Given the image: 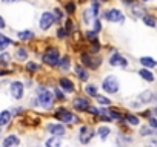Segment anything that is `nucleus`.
<instances>
[{
	"mask_svg": "<svg viewBox=\"0 0 157 147\" xmlns=\"http://www.w3.org/2000/svg\"><path fill=\"white\" fill-rule=\"evenodd\" d=\"M54 95H56V100H60V101H65V100H66L65 94H63L60 89H54Z\"/></svg>",
	"mask_w": 157,
	"mask_h": 147,
	"instance_id": "473e14b6",
	"label": "nucleus"
},
{
	"mask_svg": "<svg viewBox=\"0 0 157 147\" xmlns=\"http://www.w3.org/2000/svg\"><path fill=\"white\" fill-rule=\"evenodd\" d=\"M17 35H19V38H20L22 41H26V40H31V38L34 37V34H33L31 31H22V32H19Z\"/></svg>",
	"mask_w": 157,
	"mask_h": 147,
	"instance_id": "393cba45",
	"label": "nucleus"
},
{
	"mask_svg": "<svg viewBox=\"0 0 157 147\" xmlns=\"http://www.w3.org/2000/svg\"><path fill=\"white\" fill-rule=\"evenodd\" d=\"M142 2H151V0H142Z\"/></svg>",
	"mask_w": 157,
	"mask_h": 147,
	"instance_id": "09e8293b",
	"label": "nucleus"
},
{
	"mask_svg": "<svg viewBox=\"0 0 157 147\" xmlns=\"http://www.w3.org/2000/svg\"><path fill=\"white\" fill-rule=\"evenodd\" d=\"M74 70H75V74H77V77H78V80H80V81H86L90 78V74L86 72V69L83 66L77 64V66H74Z\"/></svg>",
	"mask_w": 157,
	"mask_h": 147,
	"instance_id": "2eb2a0df",
	"label": "nucleus"
},
{
	"mask_svg": "<svg viewBox=\"0 0 157 147\" xmlns=\"http://www.w3.org/2000/svg\"><path fill=\"white\" fill-rule=\"evenodd\" d=\"M154 115H155V117H157V106H155V107H154Z\"/></svg>",
	"mask_w": 157,
	"mask_h": 147,
	"instance_id": "de8ad7c7",
	"label": "nucleus"
},
{
	"mask_svg": "<svg viewBox=\"0 0 157 147\" xmlns=\"http://www.w3.org/2000/svg\"><path fill=\"white\" fill-rule=\"evenodd\" d=\"M60 61V54L57 48H48L46 52L43 54V63L48 66H56Z\"/></svg>",
	"mask_w": 157,
	"mask_h": 147,
	"instance_id": "7ed1b4c3",
	"label": "nucleus"
},
{
	"mask_svg": "<svg viewBox=\"0 0 157 147\" xmlns=\"http://www.w3.org/2000/svg\"><path fill=\"white\" fill-rule=\"evenodd\" d=\"M140 135H142V136H148V135H152V129H151L149 126H145V127H142V130H140Z\"/></svg>",
	"mask_w": 157,
	"mask_h": 147,
	"instance_id": "72a5a7b5",
	"label": "nucleus"
},
{
	"mask_svg": "<svg viewBox=\"0 0 157 147\" xmlns=\"http://www.w3.org/2000/svg\"><path fill=\"white\" fill-rule=\"evenodd\" d=\"M69 64H71V63H69V57H63V58L59 61V66H60L62 70H68V69H69Z\"/></svg>",
	"mask_w": 157,
	"mask_h": 147,
	"instance_id": "cd10ccee",
	"label": "nucleus"
},
{
	"mask_svg": "<svg viewBox=\"0 0 157 147\" xmlns=\"http://www.w3.org/2000/svg\"><path fill=\"white\" fill-rule=\"evenodd\" d=\"M93 11H94V16L97 17V14H99V0H93Z\"/></svg>",
	"mask_w": 157,
	"mask_h": 147,
	"instance_id": "4c0bfd02",
	"label": "nucleus"
},
{
	"mask_svg": "<svg viewBox=\"0 0 157 147\" xmlns=\"http://www.w3.org/2000/svg\"><path fill=\"white\" fill-rule=\"evenodd\" d=\"M74 11H75V3L74 2H68L66 3V13L68 14H74Z\"/></svg>",
	"mask_w": 157,
	"mask_h": 147,
	"instance_id": "f704fd0d",
	"label": "nucleus"
},
{
	"mask_svg": "<svg viewBox=\"0 0 157 147\" xmlns=\"http://www.w3.org/2000/svg\"><path fill=\"white\" fill-rule=\"evenodd\" d=\"M10 92H11V97L14 100H22L23 98V92H25V86L23 83L20 81H13L10 84Z\"/></svg>",
	"mask_w": 157,
	"mask_h": 147,
	"instance_id": "39448f33",
	"label": "nucleus"
},
{
	"mask_svg": "<svg viewBox=\"0 0 157 147\" xmlns=\"http://www.w3.org/2000/svg\"><path fill=\"white\" fill-rule=\"evenodd\" d=\"M65 29L68 31V34L72 32V29H74V23H72V20H68V22H66V28H65Z\"/></svg>",
	"mask_w": 157,
	"mask_h": 147,
	"instance_id": "ea45409f",
	"label": "nucleus"
},
{
	"mask_svg": "<svg viewBox=\"0 0 157 147\" xmlns=\"http://www.w3.org/2000/svg\"><path fill=\"white\" fill-rule=\"evenodd\" d=\"M0 60H2V63H3V64H6V63H8V60H10V55H8V54H2Z\"/></svg>",
	"mask_w": 157,
	"mask_h": 147,
	"instance_id": "37998d69",
	"label": "nucleus"
},
{
	"mask_svg": "<svg viewBox=\"0 0 157 147\" xmlns=\"http://www.w3.org/2000/svg\"><path fill=\"white\" fill-rule=\"evenodd\" d=\"M72 106H74V109H75V110H78V112H86V109H90V107H91V106H90L88 98H82V97L74 98Z\"/></svg>",
	"mask_w": 157,
	"mask_h": 147,
	"instance_id": "6e6552de",
	"label": "nucleus"
},
{
	"mask_svg": "<svg viewBox=\"0 0 157 147\" xmlns=\"http://www.w3.org/2000/svg\"><path fill=\"white\" fill-rule=\"evenodd\" d=\"M93 17H96L93 9H85V11H83V22H85L86 25H90V23H91Z\"/></svg>",
	"mask_w": 157,
	"mask_h": 147,
	"instance_id": "4be33fe9",
	"label": "nucleus"
},
{
	"mask_svg": "<svg viewBox=\"0 0 157 147\" xmlns=\"http://www.w3.org/2000/svg\"><path fill=\"white\" fill-rule=\"evenodd\" d=\"M140 63H142L146 69L155 67V66H157V61H155L154 58H151V57H142V58H140Z\"/></svg>",
	"mask_w": 157,
	"mask_h": 147,
	"instance_id": "a211bd4d",
	"label": "nucleus"
},
{
	"mask_svg": "<svg viewBox=\"0 0 157 147\" xmlns=\"http://www.w3.org/2000/svg\"><path fill=\"white\" fill-rule=\"evenodd\" d=\"M39 69V66L36 64V63H33V61H29L28 64H26V70H29V72H36Z\"/></svg>",
	"mask_w": 157,
	"mask_h": 147,
	"instance_id": "c9c22d12",
	"label": "nucleus"
},
{
	"mask_svg": "<svg viewBox=\"0 0 157 147\" xmlns=\"http://www.w3.org/2000/svg\"><path fill=\"white\" fill-rule=\"evenodd\" d=\"M85 92H86V95H90V97H97L99 94H97V86H94V84H86L85 86Z\"/></svg>",
	"mask_w": 157,
	"mask_h": 147,
	"instance_id": "5701e85b",
	"label": "nucleus"
},
{
	"mask_svg": "<svg viewBox=\"0 0 157 147\" xmlns=\"http://www.w3.org/2000/svg\"><path fill=\"white\" fill-rule=\"evenodd\" d=\"M146 147H157V139H152V141H149Z\"/></svg>",
	"mask_w": 157,
	"mask_h": 147,
	"instance_id": "a18cd8bd",
	"label": "nucleus"
},
{
	"mask_svg": "<svg viewBox=\"0 0 157 147\" xmlns=\"http://www.w3.org/2000/svg\"><path fill=\"white\" fill-rule=\"evenodd\" d=\"M102 89L108 94H116L119 91V80L114 75H108L103 81H102Z\"/></svg>",
	"mask_w": 157,
	"mask_h": 147,
	"instance_id": "20e7f679",
	"label": "nucleus"
},
{
	"mask_svg": "<svg viewBox=\"0 0 157 147\" xmlns=\"http://www.w3.org/2000/svg\"><path fill=\"white\" fill-rule=\"evenodd\" d=\"M148 124H149V127L157 129V120H155V118H149V120H148Z\"/></svg>",
	"mask_w": 157,
	"mask_h": 147,
	"instance_id": "79ce46f5",
	"label": "nucleus"
},
{
	"mask_svg": "<svg viewBox=\"0 0 157 147\" xmlns=\"http://www.w3.org/2000/svg\"><path fill=\"white\" fill-rule=\"evenodd\" d=\"M96 101H97L99 104H105V106L111 104V100L106 98V97H103V95H97V97H96Z\"/></svg>",
	"mask_w": 157,
	"mask_h": 147,
	"instance_id": "2f4dec72",
	"label": "nucleus"
},
{
	"mask_svg": "<svg viewBox=\"0 0 157 147\" xmlns=\"http://www.w3.org/2000/svg\"><path fill=\"white\" fill-rule=\"evenodd\" d=\"M82 64L86 66V67H90V69H97L102 64V60L100 58H91L90 55L83 54L82 55Z\"/></svg>",
	"mask_w": 157,
	"mask_h": 147,
	"instance_id": "1a4fd4ad",
	"label": "nucleus"
},
{
	"mask_svg": "<svg viewBox=\"0 0 157 147\" xmlns=\"http://www.w3.org/2000/svg\"><path fill=\"white\" fill-rule=\"evenodd\" d=\"M45 147H62V139L59 136H52V138L46 139Z\"/></svg>",
	"mask_w": 157,
	"mask_h": 147,
	"instance_id": "6ab92c4d",
	"label": "nucleus"
},
{
	"mask_svg": "<svg viewBox=\"0 0 157 147\" xmlns=\"http://www.w3.org/2000/svg\"><path fill=\"white\" fill-rule=\"evenodd\" d=\"M97 135H99V138H100L102 141H105V139H108V136L111 135V129H109L108 126H100V127L97 129Z\"/></svg>",
	"mask_w": 157,
	"mask_h": 147,
	"instance_id": "dca6fc26",
	"label": "nucleus"
},
{
	"mask_svg": "<svg viewBox=\"0 0 157 147\" xmlns=\"http://www.w3.org/2000/svg\"><path fill=\"white\" fill-rule=\"evenodd\" d=\"M139 75L143 78V80H146V81H149V83H152L154 81V74L149 70V69H142V70H139Z\"/></svg>",
	"mask_w": 157,
	"mask_h": 147,
	"instance_id": "f3484780",
	"label": "nucleus"
},
{
	"mask_svg": "<svg viewBox=\"0 0 157 147\" xmlns=\"http://www.w3.org/2000/svg\"><path fill=\"white\" fill-rule=\"evenodd\" d=\"M56 22V17H54V13H43L42 17H40V28L43 31L49 29Z\"/></svg>",
	"mask_w": 157,
	"mask_h": 147,
	"instance_id": "0eeeda50",
	"label": "nucleus"
},
{
	"mask_svg": "<svg viewBox=\"0 0 157 147\" xmlns=\"http://www.w3.org/2000/svg\"><path fill=\"white\" fill-rule=\"evenodd\" d=\"M99 51H100V43H99V41L93 43V45H91V52L96 54V52H99Z\"/></svg>",
	"mask_w": 157,
	"mask_h": 147,
	"instance_id": "58836bf2",
	"label": "nucleus"
},
{
	"mask_svg": "<svg viewBox=\"0 0 157 147\" xmlns=\"http://www.w3.org/2000/svg\"><path fill=\"white\" fill-rule=\"evenodd\" d=\"M143 22H145V25L149 26V28H155V26H157L155 19H154L152 16H149V14H145V16H143Z\"/></svg>",
	"mask_w": 157,
	"mask_h": 147,
	"instance_id": "412c9836",
	"label": "nucleus"
},
{
	"mask_svg": "<svg viewBox=\"0 0 157 147\" xmlns=\"http://www.w3.org/2000/svg\"><path fill=\"white\" fill-rule=\"evenodd\" d=\"M59 84H60V88H62L65 92H68V94H72L74 89H75L74 83H72L69 78H66V77H62V78L59 80Z\"/></svg>",
	"mask_w": 157,
	"mask_h": 147,
	"instance_id": "ddd939ff",
	"label": "nucleus"
},
{
	"mask_svg": "<svg viewBox=\"0 0 157 147\" xmlns=\"http://www.w3.org/2000/svg\"><path fill=\"white\" fill-rule=\"evenodd\" d=\"M103 17L108 20V22H116V23H123L125 22V16L123 13H120L119 9H108Z\"/></svg>",
	"mask_w": 157,
	"mask_h": 147,
	"instance_id": "423d86ee",
	"label": "nucleus"
},
{
	"mask_svg": "<svg viewBox=\"0 0 157 147\" xmlns=\"http://www.w3.org/2000/svg\"><path fill=\"white\" fill-rule=\"evenodd\" d=\"M85 37L91 41V43H96V41H99V37H97V34H96V31H86V34H85Z\"/></svg>",
	"mask_w": 157,
	"mask_h": 147,
	"instance_id": "c85d7f7f",
	"label": "nucleus"
},
{
	"mask_svg": "<svg viewBox=\"0 0 157 147\" xmlns=\"http://www.w3.org/2000/svg\"><path fill=\"white\" fill-rule=\"evenodd\" d=\"M11 43H13V41H11L6 35H3V34L0 35V49H2V51H5V49H6V46H8V45H11Z\"/></svg>",
	"mask_w": 157,
	"mask_h": 147,
	"instance_id": "bb28decb",
	"label": "nucleus"
},
{
	"mask_svg": "<svg viewBox=\"0 0 157 147\" xmlns=\"http://www.w3.org/2000/svg\"><path fill=\"white\" fill-rule=\"evenodd\" d=\"M125 120H126V121H128L131 126H139V123H140L139 117H136V115H131V113L125 115Z\"/></svg>",
	"mask_w": 157,
	"mask_h": 147,
	"instance_id": "a878e982",
	"label": "nucleus"
},
{
	"mask_svg": "<svg viewBox=\"0 0 157 147\" xmlns=\"http://www.w3.org/2000/svg\"><path fill=\"white\" fill-rule=\"evenodd\" d=\"M66 34H68V31H66L65 28H59V29H57V37H59V38H65Z\"/></svg>",
	"mask_w": 157,
	"mask_h": 147,
	"instance_id": "e433bc0d",
	"label": "nucleus"
},
{
	"mask_svg": "<svg viewBox=\"0 0 157 147\" xmlns=\"http://www.w3.org/2000/svg\"><path fill=\"white\" fill-rule=\"evenodd\" d=\"M16 57H17V60H26V57H28V52L23 49V48H19L17 49V54H16Z\"/></svg>",
	"mask_w": 157,
	"mask_h": 147,
	"instance_id": "7c9ffc66",
	"label": "nucleus"
},
{
	"mask_svg": "<svg viewBox=\"0 0 157 147\" xmlns=\"http://www.w3.org/2000/svg\"><path fill=\"white\" fill-rule=\"evenodd\" d=\"M11 118H13V113L10 112V110H3L2 112V115H0V124H2L3 127L11 121Z\"/></svg>",
	"mask_w": 157,
	"mask_h": 147,
	"instance_id": "aec40b11",
	"label": "nucleus"
},
{
	"mask_svg": "<svg viewBox=\"0 0 157 147\" xmlns=\"http://www.w3.org/2000/svg\"><path fill=\"white\" fill-rule=\"evenodd\" d=\"M20 144V139L17 138V135H8V136H5V139H3V142H2V147H17Z\"/></svg>",
	"mask_w": 157,
	"mask_h": 147,
	"instance_id": "4468645a",
	"label": "nucleus"
},
{
	"mask_svg": "<svg viewBox=\"0 0 157 147\" xmlns=\"http://www.w3.org/2000/svg\"><path fill=\"white\" fill-rule=\"evenodd\" d=\"M109 64L111 66H120V67H126L128 66V61L125 57H122L119 52H114L111 57H109Z\"/></svg>",
	"mask_w": 157,
	"mask_h": 147,
	"instance_id": "9b49d317",
	"label": "nucleus"
},
{
	"mask_svg": "<svg viewBox=\"0 0 157 147\" xmlns=\"http://www.w3.org/2000/svg\"><path fill=\"white\" fill-rule=\"evenodd\" d=\"M145 9H143V6H140V5H134L132 6V16L134 17H143L145 14Z\"/></svg>",
	"mask_w": 157,
	"mask_h": 147,
	"instance_id": "b1692460",
	"label": "nucleus"
},
{
	"mask_svg": "<svg viewBox=\"0 0 157 147\" xmlns=\"http://www.w3.org/2000/svg\"><path fill=\"white\" fill-rule=\"evenodd\" d=\"M54 16H56V22H60V20H62V13H60L59 9L54 11Z\"/></svg>",
	"mask_w": 157,
	"mask_h": 147,
	"instance_id": "c03bdc74",
	"label": "nucleus"
},
{
	"mask_svg": "<svg viewBox=\"0 0 157 147\" xmlns=\"http://www.w3.org/2000/svg\"><path fill=\"white\" fill-rule=\"evenodd\" d=\"M152 97H154V94L148 91V92H143V94H142V95H140L139 98L142 100V103H149V101L152 100Z\"/></svg>",
	"mask_w": 157,
	"mask_h": 147,
	"instance_id": "c756f323",
	"label": "nucleus"
},
{
	"mask_svg": "<svg viewBox=\"0 0 157 147\" xmlns=\"http://www.w3.org/2000/svg\"><path fill=\"white\" fill-rule=\"evenodd\" d=\"M56 118L60 123H68V124H77L78 123V118L72 112H69V110H66L63 107H60V109L56 110Z\"/></svg>",
	"mask_w": 157,
	"mask_h": 147,
	"instance_id": "f03ea898",
	"label": "nucleus"
},
{
	"mask_svg": "<svg viewBox=\"0 0 157 147\" xmlns=\"http://www.w3.org/2000/svg\"><path fill=\"white\" fill-rule=\"evenodd\" d=\"M100 29H102V23H100L99 19H96V20H94V31L97 32V31H100Z\"/></svg>",
	"mask_w": 157,
	"mask_h": 147,
	"instance_id": "a19ab883",
	"label": "nucleus"
},
{
	"mask_svg": "<svg viewBox=\"0 0 157 147\" xmlns=\"http://www.w3.org/2000/svg\"><path fill=\"white\" fill-rule=\"evenodd\" d=\"M93 136H94V130H93L91 127L83 126V127L80 129V136H78V139H80L82 144H88V142L91 141Z\"/></svg>",
	"mask_w": 157,
	"mask_h": 147,
	"instance_id": "9d476101",
	"label": "nucleus"
},
{
	"mask_svg": "<svg viewBox=\"0 0 157 147\" xmlns=\"http://www.w3.org/2000/svg\"><path fill=\"white\" fill-rule=\"evenodd\" d=\"M3 3H11V2H14V0H2Z\"/></svg>",
	"mask_w": 157,
	"mask_h": 147,
	"instance_id": "49530a36",
	"label": "nucleus"
},
{
	"mask_svg": "<svg viewBox=\"0 0 157 147\" xmlns=\"http://www.w3.org/2000/svg\"><path fill=\"white\" fill-rule=\"evenodd\" d=\"M56 95H54V92H51L49 89H45V88H39L37 89V100H39V104L45 109V110H48V109H51L52 107V104H54V98Z\"/></svg>",
	"mask_w": 157,
	"mask_h": 147,
	"instance_id": "f257e3e1",
	"label": "nucleus"
},
{
	"mask_svg": "<svg viewBox=\"0 0 157 147\" xmlns=\"http://www.w3.org/2000/svg\"><path fill=\"white\" fill-rule=\"evenodd\" d=\"M48 132L52 135V136H63L65 135V127L62 126V124H56V123H52V124H48Z\"/></svg>",
	"mask_w": 157,
	"mask_h": 147,
	"instance_id": "f8f14e48",
	"label": "nucleus"
}]
</instances>
